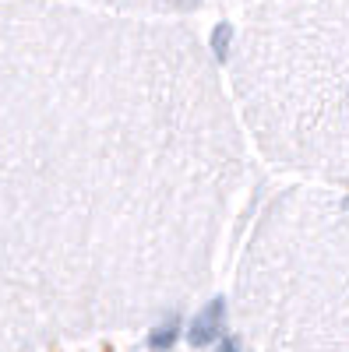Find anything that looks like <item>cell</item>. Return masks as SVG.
Returning a JSON list of instances; mask_svg holds the SVG:
<instances>
[{"mask_svg": "<svg viewBox=\"0 0 349 352\" xmlns=\"http://www.w3.org/2000/svg\"><path fill=\"white\" fill-rule=\"evenodd\" d=\"M233 106L257 162L349 194V0H219Z\"/></svg>", "mask_w": 349, "mask_h": 352, "instance_id": "2", "label": "cell"}, {"mask_svg": "<svg viewBox=\"0 0 349 352\" xmlns=\"http://www.w3.org/2000/svg\"><path fill=\"white\" fill-rule=\"evenodd\" d=\"M78 352H187L173 345H141V342H116V345H96V349H78Z\"/></svg>", "mask_w": 349, "mask_h": 352, "instance_id": "5", "label": "cell"}, {"mask_svg": "<svg viewBox=\"0 0 349 352\" xmlns=\"http://www.w3.org/2000/svg\"><path fill=\"white\" fill-rule=\"evenodd\" d=\"M237 352H349V194L286 184L229 261Z\"/></svg>", "mask_w": 349, "mask_h": 352, "instance_id": "3", "label": "cell"}, {"mask_svg": "<svg viewBox=\"0 0 349 352\" xmlns=\"http://www.w3.org/2000/svg\"><path fill=\"white\" fill-rule=\"evenodd\" d=\"M257 155L187 18L0 0V352L138 342L240 240Z\"/></svg>", "mask_w": 349, "mask_h": 352, "instance_id": "1", "label": "cell"}, {"mask_svg": "<svg viewBox=\"0 0 349 352\" xmlns=\"http://www.w3.org/2000/svg\"><path fill=\"white\" fill-rule=\"evenodd\" d=\"M113 11H134V14H159V18H191L194 11L219 4V0H89Z\"/></svg>", "mask_w": 349, "mask_h": 352, "instance_id": "4", "label": "cell"}]
</instances>
